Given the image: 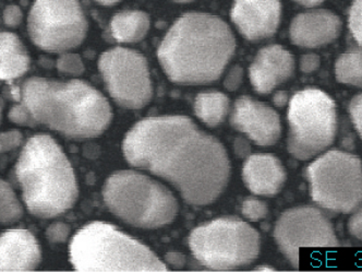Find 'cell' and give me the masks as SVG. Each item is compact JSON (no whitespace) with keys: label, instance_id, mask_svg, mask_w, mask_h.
<instances>
[{"label":"cell","instance_id":"cell-1","mask_svg":"<svg viewBox=\"0 0 362 272\" xmlns=\"http://www.w3.org/2000/svg\"><path fill=\"white\" fill-rule=\"evenodd\" d=\"M122 151L130 164L170 181L191 205H210L228 184L224 147L186 116L141 120L127 134Z\"/></svg>","mask_w":362,"mask_h":272},{"label":"cell","instance_id":"cell-2","mask_svg":"<svg viewBox=\"0 0 362 272\" xmlns=\"http://www.w3.org/2000/svg\"><path fill=\"white\" fill-rule=\"evenodd\" d=\"M235 46L234 35L222 19L191 12L170 28L158 47V57L173 82L198 86L222 76Z\"/></svg>","mask_w":362,"mask_h":272},{"label":"cell","instance_id":"cell-3","mask_svg":"<svg viewBox=\"0 0 362 272\" xmlns=\"http://www.w3.org/2000/svg\"><path fill=\"white\" fill-rule=\"evenodd\" d=\"M21 103L37 125L69 138L98 137L112 118L107 100L81 80L58 81L32 76L22 84Z\"/></svg>","mask_w":362,"mask_h":272},{"label":"cell","instance_id":"cell-4","mask_svg":"<svg viewBox=\"0 0 362 272\" xmlns=\"http://www.w3.org/2000/svg\"><path fill=\"white\" fill-rule=\"evenodd\" d=\"M15 173L25 207L35 217H58L71 209L78 199L74 167L62 147L48 135H36L27 141Z\"/></svg>","mask_w":362,"mask_h":272},{"label":"cell","instance_id":"cell-5","mask_svg":"<svg viewBox=\"0 0 362 272\" xmlns=\"http://www.w3.org/2000/svg\"><path fill=\"white\" fill-rule=\"evenodd\" d=\"M69 253L70 263L80 272L167 271L146 245L100 221L76 232Z\"/></svg>","mask_w":362,"mask_h":272},{"label":"cell","instance_id":"cell-6","mask_svg":"<svg viewBox=\"0 0 362 272\" xmlns=\"http://www.w3.org/2000/svg\"><path fill=\"white\" fill-rule=\"evenodd\" d=\"M103 198L116 217L142 229L170 225L178 213V201L172 191L134 171L112 174L104 185Z\"/></svg>","mask_w":362,"mask_h":272},{"label":"cell","instance_id":"cell-7","mask_svg":"<svg viewBox=\"0 0 362 272\" xmlns=\"http://www.w3.org/2000/svg\"><path fill=\"white\" fill-rule=\"evenodd\" d=\"M189 245L204 267L225 271L247 267L257 259L260 235L238 217H221L193 230Z\"/></svg>","mask_w":362,"mask_h":272},{"label":"cell","instance_id":"cell-8","mask_svg":"<svg viewBox=\"0 0 362 272\" xmlns=\"http://www.w3.org/2000/svg\"><path fill=\"white\" fill-rule=\"evenodd\" d=\"M287 150L293 158L309 160L327 150L337 130L333 98L320 89L308 88L291 98Z\"/></svg>","mask_w":362,"mask_h":272},{"label":"cell","instance_id":"cell-9","mask_svg":"<svg viewBox=\"0 0 362 272\" xmlns=\"http://www.w3.org/2000/svg\"><path fill=\"white\" fill-rule=\"evenodd\" d=\"M310 196L334 213H351L362 205V163L358 157L332 150L313 161L305 170Z\"/></svg>","mask_w":362,"mask_h":272},{"label":"cell","instance_id":"cell-10","mask_svg":"<svg viewBox=\"0 0 362 272\" xmlns=\"http://www.w3.org/2000/svg\"><path fill=\"white\" fill-rule=\"evenodd\" d=\"M28 31L38 48L64 53L81 45L88 21L79 0H35L28 18Z\"/></svg>","mask_w":362,"mask_h":272},{"label":"cell","instance_id":"cell-11","mask_svg":"<svg viewBox=\"0 0 362 272\" xmlns=\"http://www.w3.org/2000/svg\"><path fill=\"white\" fill-rule=\"evenodd\" d=\"M98 69L110 96L122 108L139 110L152 100L148 62L142 54L128 48H112L102 54Z\"/></svg>","mask_w":362,"mask_h":272},{"label":"cell","instance_id":"cell-12","mask_svg":"<svg viewBox=\"0 0 362 272\" xmlns=\"http://www.w3.org/2000/svg\"><path fill=\"white\" fill-rule=\"evenodd\" d=\"M274 239L295 269L299 267L300 249H329L339 246L333 225L319 209L296 207L277 220Z\"/></svg>","mask_w":362,"mask_h":272},{"label":"cell","instance_id":"cell-13","mask_svg":"<svg viewBox=\"0 0 362 272\" xmlns=\"http://www.w3.org/2000/svg\"><path fill=\"white\" fill-rule=\"evenodd\" d=\"M230 123L259 146H273L281 138V118L276 110L249 96L236 101Z\"/></svg>","mask_w":362,"mask_h":272},{"label":"cell","instance_id":"cell-14","mask_svg":"<svg viewBox=\"0 0 362 272\" xmlns=\"http://www.w3.org/2000/svg\"><path fill=\"white\" fill-rule=\"evenodd\" d=\"M279 0H236L231 20L250 41H260L276 32L281 20Z\"/></svg>","mask_w":362,"mask_h":272},{"label":"cell","instance_id":"cell-15","mask_svg":"<svg viewBox=\"0 0 362 272\" xmlns=\"http://www.w3.org/2000/svg\"><path fill=\"white\" fill-rule=\"evenodd\" d=\"M295 69L293 55L281 45H269L257 53L249 69L257 92L267 94L291 78Z\"/></svg>","mask_w":362,"mask_h":272},{"label":"cell","instance_id":"cell-16","mask_svg":"<svg viewBox=\"0 0 362 272\" xmlns=\"http://www.w3.org/2000/svg\"><path fill=\"white\" fill-rule=\"evenodd\" d=\"M41 261V247L31 232L13 229L0 234V272L33 271Z\"/></svg>","mask_w":362,"mask_h":272},{"label":"cell","instance_id":"cell-17","mask_svg":"<svg viewBox=\"0 0 362 272\" xmlns=\"http://www.w3.org/2000/svg\"><path fill=\"white\" fill-rule=\"evenodd\" d=\"M341 21L327 10H315L297 16L291 22V40L300 47L317 48L339 38Z\"/></svg>","mask_w":362,"mask_h":272},{"label":"cell","instance_id":"cell-18","mask_svg":"<svg viewBox=\"0 0 362 272\" xmlns=\"http://www.w3.org/2000/svg\"><path fill=\"white\" fill-rule=\"evenodd\" d=\"M243 177L249 191L260 196L273 197L283 188L286 172L281 161L272 154H252L245 161Z\"/></svg>","mask_w":362,"mask_h":272},{"label":"cell","instance_id":"cell-19","mask_svg":"<svg viewBox=\"0 0 362 272\" xmlns=\"http://www.w3.org/2000/svg\"><path fill=\"white\" fill-rule=\"evenodd\" d=\"M29 68L30 56L21 40L11 32H0V80L11 84Z\"/></svg>","mask_w":362,"mask_h":272},{"label":"cell","instance_id":"cell-20","mask_svg":"<svg viewBox=\"0 0 362 272\" xmlns=\"http://www.w3.org/2000/svg\"><path fill=\"white\" fill-rule=\"evenodd\" d=\"M110 29L112 38L119 43H136L148 33L150 17L144 11L127 10L112 18Z\"/></svg>","mask_w":362,"mask_h":272},{"label":"cell","instance_id":"cell-21","mask_svg":"<svg viewBox=\"0 0 362 272\" xmlns=\"http://www.w3.org/2000/svg\"><path fill=\"white\" fill-rule=\"evenodd\" d=\"M229 110V100L221 92H206L197 96L194 112L204 124L217 126L226 118Z\"/></svg>","mask_w":362,"mask_h":272},{"label":"cell","instance_id":"cell-22","mask_svg":"<svg viewBox=\"0 0 362 272\" xmlns=\"http://www.w3.org/2000/svg\"><path fill=\"white\" fill-rule=\"evenodd\" d=\"M335 74L341 84L362 88V48L341 54L336 60Z\"/></svg>","mask_w":362,"mask_h":272},{"label":"cell","instance_id":"cell-23","mask_svg":"<svg viewBox=\"0 0 362 272\" xmlns=\"http://www.w3.org/2000/svg\"><path fill=\"white\" fill-rule=\"evenodd\" d=\"M23 207L11 185L0 178V225H13L23 217Z\"/></svg>","mask_w":362,"mask_h":272},{"label":"cell","instance_id":"cell-24","mask_svg":"<svg viewBox=\"0 0 362 272\" xmlns=\"http://www.w3.org/2000/svg\"><path fill=\"white\" fill-rule=\"evenodd\" d=\"M57 69L62 74L80 76L84 72V64L79 55L67 53L58 58Z\"/></svg>","mask_w":362,"mask_h":272},{"label":"cell","instance_id":"cell-25","mask_svg":"<svg viewBox=\"0 0 362 272\" xmlns=\"http://www.w3.org/2000/svg\"><path fill=\"white\" fill-rule=\"evenodd\" d=\"M349 30L362 47V0H356L349 11Z\"/></svg>","mask_w":362,"mask_h":272},{"label":"cell","instance_id":"cell-26","mask_svg":"<svg viewBox=\"0 0 362 272\" xmlns=\"http://www.w3.org/2000/svg\"><path fill=\"white\" fill-rule=\"evenodd\" d=\"M243 215L251 221H257L267 217L269 209L263 201L259 199H245L243 203Z\"/></svg>","mask_w":362,"mask_h":272},{"label":"cell","instance_id":"cell-27","mask_svg":"<svg viewBox=\"0 0 362 272\" xmlns=\"http://www.w3.org/2000/svg\"><path fill=\"white\" fill-rule=\"evenodd\" d=\"M9 120L13 124L20 125V126L35 127L37 126V123L34 120L33 116L29 112L25 106L20 103L18 106L11 108L8 114Z\"/></svg>","mask_w":362,"mask_h":272},{"label":"cell","instance_id":"cell-28","mask_svg":"<svg viewBox=\"0 0 362 272\" xmlns=\"http://www.w3.org/2000/svg\"><path fill=\"white\" fill-rule=\"evenodd\" d=\"M23 141V136L19 130H9L0 134V154L15 150Z\"/></svg>","mask_w":362,"mask_h":272},{"label":"cell","instance_id":"cell-29","mask_svg":"<svg viewBox=\"0 0 362 272\" xmlns=\"http://www.w3.org/2000/svg\"><path fill=\"white\" fill-rule=\"evenodd\" d=\"M70 234V227L66 223L55 222L46 230V237L50 243H64Z\"/></svg>","mask_w":362,"mask_h":272},{"label":"cell","instance_id":"cell-30","mask_svg":"<svg viewBox=\"0 0 362 272\" xmlns=\"http://www.w3.org/2000/svg\"><path fill=\"white\" fill-rule=\"evenodd\" d=\"M349 114L358 135L362 139V94L354 96L349 104Z\"/></svg>","mask_w":362,"mask_h":272},{"label":"cell","instance_id":"cell-31","mask_svg":"<svg viewBox=\"0 0 362 272\" xmlns=\"http://www.w3.org/2000/svg\"><path fill=\"white\" fill-rule=\"evenodd\" d=\"M4 22L9 28H17L23 19L22 10L18 6L10 5L4 10Z\"/></svg>","mask_w":362,"mask_h":272},{"label":"cell","instance_id":"cell-32","mask_svg":"<svg viewBox=\"0 0 362 272\" xmlns=\"http://www.w3.org/2000/svg\"><path fill=\"white\" fill-rule=\"evenodd\" d=\"M348 231L351 237L362 241V208L356 209L348 221Z\"/></svg>","mask_w":362,"mask_h":272},{"label":"cell","instance_id":"cell-33","mask_svg":"<svg viewBox=\"0 0 362 272\" xmlns=\"http://www.w3.org/2000/svg\"><path fill=\"white\" fill-rule=\"evenodd\" d=\"M241 81H243V69L237 66L229 72L224 84L227 90L235 91L240 86Z\"/></svg>","mask_w":362,"mask_h":272},{"label":"cell","instance_id":"cell-34","mask_svg":"<svg viewBox=\"0 0 362 272\" xmlns=\"http://www.w3.org/2000/svg\"><path fill=\"white\" fill-rule=\"evenodd\" d=\"M320 67V57L315 54H308L300 60V68L305 74H311Z\"/></svg>","mask_w":362,"mask_h":272},{"label":"cell","instance_id":"cell-35","mask_svg":"<svg viewBox=\"0 0 362 272\" xmlns=\"http://www.w3.org/2000/svg\"><path fill=\"white\" fill-rule=\"evenodd\" d=\"M287 103V94L284 91H279L275 94L274 96V104L277 108H284L286 106Z\"/></svg>","mask_w":362,"mask_h":272},{"label":"cell","instance_id":"cell-36","mask_svg":"<svg viewBox=\"0 0 362 272\" xmlns=\"http://www.w3.org/2000/svg\"><path fill=\"white\" fill-rule=\"evenodd\" d=\"M295 1L305 7H315V6L320 5L323 0H295Z\"/></svg>","mask_w":362,"mask_h":272},{"label":"cell","instance_id":"cell-37","mask_svg":"<svg viewBox=\"0 0 362 272\" xmlns=\"http://www.w3.org/2000/svg\"><path fill=\"white\" fill-rule=\"evenodd\" d=\"M98 4L103 6H112L115 5V4H117L120 0H95Z\"/></svg>","mask_w":362,"mask_h":272},{"label":"cell","instance_id":"cell-38","mask_svg":"<svg viewBox=\"0 0 362 272\" xmlns=\"http://www.w3.org/2000/svg\"><path fill=\"white\" fill-rule=\"evenodd\" d=\"M257 271H275L274 268L271 267H260L257 268Z\"/></svg>","mask_w":362,"mask_h":272},{"label":"cell","instance_id":"cell-39","mask_svg":"<svg viewBox=\"0 0 362 272\" xmlns=\"http://www.w3.org/2000/svg\"><path fill=\"white\" fill-rule=\"evenodd\" d=\"M3 122V108L0 106V124Z\"/></svg>","mask_w":362,"mask_h":272},{"label":"cell","instance_id":"cell-40","mask_svg":"<svg viewBox=\"0 0 362 272\" xmlns=\"http://www.w3.org/2000/svg\"><path fill=\"white\" fill-rule=\"evenodd\" d=\"M173 1H176V3H188V1H192V0H173Z\"/></svg>","mask_w":362,"mask_h":272},{"label":"cell","instance_id":"cell-41","mask_svg":"<svg viewBox=\"0 0 362 272\" xmlns=\"http://www.w3.org/2000/svg\"><path fill=\"white\" fill-rule=\"evenodd\" d=\"M1 82H3V81H1V80H0V86H1Z\"/></svg>","mask_w":362,"mask_h":272}]
</instances>
